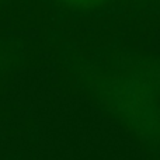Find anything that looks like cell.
Segmentation results:
<instances>
[{
	"label": "cell",
	"instance_id": "6da1fadb",
	"mask_svg": "<svg viewBox=\"0 0 160 160\" xmlns=\"http://www.w3.org/2000/svg\"><path fill=\"white\" fill-rule=\"evenodd\" d=\"M72 6H80V7H91V6H97L102 0H65Z\"/></svg>",
	"mask_w": 160,
	"mask_h": 160
}]
</instances>
